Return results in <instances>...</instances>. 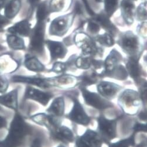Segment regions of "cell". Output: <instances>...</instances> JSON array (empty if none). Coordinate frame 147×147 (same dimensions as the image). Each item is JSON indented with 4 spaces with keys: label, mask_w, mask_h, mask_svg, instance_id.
<instances>
[{
    "label": "cell",
    "mask_w": 147,
    "mask_h": 147,
    "mask_svg": "<svg viewBox=\"0 0 147 147\" xmlns=\"http://www.w3.org/2000/svg\"><path fill=\"white\" fill-rule=\"evenodd\" d=\"M31 30V24L28 20L18 22L7 29V32L10 34L24 37L29 36Z\"/></svg>",
    "instance_id": "d6986e66"
},
{
    "label": "cell",
    "mask_w": 147,
    "mask_h": 147,
    "mask_svg": "<svg viewBox=\"0 0 147 147\" xmlns=\"http://www.w3.org/2000/svg\"><path fill=\"white\" fill-rule=\"evenodd\" d=\"M133 1H137V0H133Z\"/></svg>",
    "instance_id": "f907efd6"
},
{
    "label": "cell",
    "mask_w": 147,
    "mask_h": 147,
    "mask_svg": "<svg viewBox=\"0 0 147 147\" xmlns=\"http://www.w3.org/2000/svg\"><path fill=\"white\" fill-rule=\"evenodd\" d=\"M137 20L142 21L146 20V2L140 4L138 7L137 11L135 12V16Z\"/></svg>",
    "instance_id": "8d00e7d4"
},
{
    "label": "cell",
    "mask_w": 147,
    "mask_h": 147,
    "mask_svg": "<svg viewBox=\"0 0 147 147\" xmlns=\"http://www.w3.org/2000/svg\"><path fill=\"white\" fill-rule=\"evenodd\" d=\"M11 23L10 20H8L4 15L0 13V29H3L5 26Z\"/></svg>",
    "instance_id": "b9f144b4"
},
{
    "label": "cell",
    "mask_w": 147,
    "mask_h": 147,
    "mask_svg": "<svg viewBox=\"0 0 147 147\" xmlns=\"http://www.w3.org/2000/svg\"><path fill=\"white\" fill-rule=\"evenodd\" d=\"M87 30L91 34H97L100 30V26L93 20L89 21L87 25Z\"/></svg>",
    "instance_id": "f35d334b"
},
{
    "label": "cell",
    "mask_w": 147,
    "mask_h": 147,
    "mask_svg": "<svg viewBox=\"0 0 147 147\" xmlns=\"http://www.w3.org/2000/svg\"><path fill=\"white\" fill-rule=\"evenodd\" d=\"M95 40L101 46L106 47H110L114 45V40L113 36L108 33L96 36Z\"/></svg>",
    "instance_id": "1f68e13d"
},
{
    "label": "cell",
    "mask_w": 147,
    "mask_h": 147,
    "mask_svg": "<svg viewBox=\"0 0 147 147\" xmlns=\"http://www.w3.org/2000/svg\"><path fill=\"white\" fill-rule=\"evenodd\" d=\"M93 60L92 57L82 56L75 60V64L78 68L86 70L92 67Z\"/></svg>",
    "instance_id": "d6a6232c"
},
{
    "label": "cell",
    "mask_w": 147,
    "mask_h": 147,
    "mask_svg": "<svg viewBox=\"0 0 147 147\" xmlns=\"http://www.w3.org/2000/svg\"><path fill=\"white\" fill-rule=\"evenodd\" d=\"M100 76L98 74L93 70L87 71L84 72L83 74L78 77L79 83H80V86L86 87L87 86H90L93 85L98 82L99 78Z\"/></svg>",
    "instance_id": "83f0119b"
},
{
    "label": "cell",
    "mask_w": 147,
    "mask_h": 147,
    "mask_svg": "<svg viewBox=\"0 0 147 147\" xmlns=\"http://www.w3.org/2000/svg\"><path fill=\"white\" fill-rule=\"evenodd\" d=\"M21 8V0H10L4 8L5 17L9 20H12L19 13Z\"/></svg>",
    "instance_id": "484cf974"
},
{
    "label": "cell",
    "mask_w": 147,
    "mask_h": 147,
    "mask_svg": "<svg viewBox=\"0 0 147 147\" xmlns=\"http://www.w3.org/2000/svg\"><path fill=\"white\" fill-rule=\"evenodd\" d=\"M76 15V13L73 11L70 13L55 18L50 25V35L59 37L65 35L72 25Z\"/></svg>",
    "instance_id": "8992f818"
},
{
    "label": "cell",
    "mask_w": 147,
    "mask_h": 147,
    "mask_svg": "<svg viewBox=\"0 0 147 147\" xmlns=\"http://www.w3.org/2000/svg\"><path fill=\"white\" fill-rule=\"evenodd\" d=\"M39 1L40 0H28V2L30 3L32 9H34V8L36 7V5L38 4Z\"/></svg>",
    "instance_id": "bcb514c9"
},
{
    "label": "cell",
    "mask_w": 147,
    "mask_h": 147,
    "mask_svg": "<svg viewBox=\"0 0 147 147\" xmlns=\"http://www.w3.org/2000/svg\"><path fill=\"white\" fill-rule=\"evenodd\" d=\"M79 89L86 105L99 110L112 108L114 106L112 103L102 97L100 94L89 91L86 87L80 86Z\"/></svg>",
    "instance_id": "ba28073f"
},
{
    "label": "cell",
    "mask_w": 147,
    "mask_h": 147,
    "mask_svg": "<svg viewBox=\"0 0 147 147\" xmlns=\"http://www.w3.org/2000/svg\"><path fill=\"white\" fill-rule=\"evenodd\" d=\"M18 89H15L7 94L0 96V104L14 110L18 109Z\"/></svg>",
    "instance_id": "603a6c76"
},
{
    "label": "cell",
    "mask_w": 147,
    "mask_h": 147,
    "mask_svg": "<svg viewBox=\"0 0 147 147\" xmlns=\"http://www.w3.org/2000/svg\"><path fill=\"white\" fill-rule=\"evenodd\" d=\"M50 86H56L62 89H70L74 88L79 83L78 77L70 74H63L46 78Z\"/></svg>",
    "instance_id": "30bf717a"
},
{
    "label": "cell",
    "mask_w": 147,
    "mask_h": 147,
    "mask_svg": "<svg viewBox=\"0 0 147 147\" xmlns=\"http://www.w3.org/2000/svg\"><path fill=\"white\" fill-rule=\"evenodd\" d=\"M52 135L56 139L65 143H71L75 141L74 134L69 127L65 125H59Z\"/></svg>",
    "instance_id": "7402d4cb"
},
{
    "label": "cell",
    "mask_w": 147,
    "mask_h": 147,
    "mask_svg": "<svg viewBox=\"0 0 147 147\" xmlns=\"http://www.w3.org/2000/svg\"><path fill=\"white\" fill-rule=\"evenodd\" d=\"M125 69L131 78L136 84H141V76L142 74V68L138 63V60L129 57L126 62Z\"/></svg>",
    "instance_id": "ac0fdd59"
},
{
    "label": "cell",
    "mask_w": 147,
    "mask_h": 147,
    "mask_svg": "<svg viewBox=\"0 0 147 147\" xmlns=\"http://www.w3.org/2000/svg\"><path fill=\"white\" fill-rule=\"evenodd\" d=\"M50 13L48 5L46 2H42L38 5L37 10H36V20L37 21H45L47 17Z\"/></svg>",
    "instance_id": "836d02e7"
},
{
    "label": "cell",
    "mask_w": 147,
    "mask_h": 147,
    "mask_svg": "<svg viewBox=\"0 0 147 147\" xmlns=\"http://www.w3.org/2000/svg\"><path fill=\"white\" fill-rule=\"evenodd\" d=\"M117 43L129 57L138 60L142 52V45L138 37L131 31L120 34Z\"/></svg>",
    "instance_id": "3957f363"
},
{
    "label": "cell",
    "mask_w": 147,
    "mask_h": 147,
    "mask_svg": "<svg viewBox=\"0 0 147 147\" xmlns=\"http://www.w3.org/2000/svg\"><path fill=\"white\" fill-rule=\"evenodd\" d=\"M71 99L73 106L70 113L66 115V117L78 124L87 126L90 123L91 118L87 115L83 106L76 98H72Z\"/></svg>",
    "instance_id": "9c48e42d"
},
{
    "label": "cell",
    "mask_w": 147,
    "mask_h": 147,
    "mask_svg": "<svg viewBox=\"0 0 147 147\" xmlns=\"http://www.w3.org/2000/svg\"><path fill=\"white\" fill-rule=\"evenodd\" d=\"M122 87L117 84L109 81H101L97 85L99 94L106 99H112L116 97Z\"/></svg>",
    "instance_id": "4fadbf2b"
},
{
    "label": "cell",
    "mask_w": 147,
    "mask_h": 147,
    "mask_svg": "<svg viewBox=\"0 0 147 147\" xmlns=\"http://www.w3.org/2000/svg\"><path fill=\"white\" fill-rule=\"evenodd\" d=\"M122 60V55L116 49H113L110 52L104 63V71L101 75L107 76L112 72L117 67L120 65V63Z\"/></svg>",
    "instance_id": "5bb4252c"
},
{
    "label": "cell",
    "mask_w": 147,
    "mask_h": 147,
    "mask_svg": "<svg viewBox=\"0 0 147 147\" xmlns=\"http://www.w3.org/2000/svg\"><path fill=\"white\" fill-rule=\"evenodd\" d=\"M94 21H95L99 26H101L103 29L106 30L108 33L114 36L117 32V29L116 26L110 21L109 17L105 13L95 15L93 16Z\"/></svg>",
    "instance_id": "cb8c5ba5"
},
{
    "label": "cell",
    "mask_w": 147,
    "mask_h": 147,
    "mask_svg": "<svg viewBox=\"0 0 147 147\" xmlns=\"http://www.w3.org/2000/svg\"><path fill=\"white\" fill-rule=\"evenodd\" d=\"M31 119L35 123L46 127L52 134L61 125L58 118L54 117L45 113H39L31 116Z\"/></svg>",
    "instance_id": "8fae6325"
},
{
    "label": "cell",
    "mask_w": 147,
    "mask_h": 147,
    "mask_svg": "<svg viewBox=\"0 0 147 147\" xmlns=\"http://www.w3.org/2000/svg\"><path fill=\"white\" fill-rule=\"evenodd\" d=\"M69 66L67 62L62 63L60 61H56L53 64L52 68L50 71L56 74H61L65 72Z\"/></svg>",
    "instance_id": "74e56055"
},
{
    "label": "cell",
    "mask_w": 147,
    "mask_h": 147,
    "mask_svg": "<svg viewBox=\"0 0 147 147\" xmlns=\"http://www.w3.org/2000/svg\"><path fill=\"white\" fill-rule=\"evenodd\" d=\"M117 119L110 120L101 115L97 117V133L103 141L109 144L117 137Z\"/></svg>",
    "instance_id": "52a82bcc"
},
{
    "label": "cell",
    "mask_w": 147,
    "mask_h": 147,
    "mask_svg": "<svg viewBox=\"0 0 147 147\" xmlns=\"http://www.w3.org/2000/svg\"><path fill=\"white\" fill-rule=\"evenodd\" d=\"M53 97V95L51 93L35 89L30 86H28L26 88L24 95L25 99L35 100L44 106L48 104Z\"/></svg>",
    "instance_id": "7c38bea8"
},
{
    "label": "cell",
    "mask_w": 147,
    "mask_h": 147,
    "mask_svg": "<svg viewBox=\"0 0 147 147\" xmlns=\"http://www.w3.org/2000/svg\"><path fill=\"white\" fill-rule=\"evenodd\" d=\"M65 103L63 96L57 97L52 101L50 106L46 110V112L50 116L56 117L61 118L65 113Z\"/></svg>",
    "instance_id": "ffe728a7"
},
{
    "label": "cell",
    "mask_w": 147,
    "mask_h": 147,
    "mask_svg": "<svg viewBox=\"0 0 147 147\" xmlns=\"http://www.w3.org/2000/svg\"><path fill=\"white\" fill-rule=\"evenodd\" d=\"M45 21H37L33 29H32L30 36L29 49L33 53L42 54L44 52Z\"/></svg>",
    "instance_id": "5b68a950"
},
{
    "label": "cell",
    "mask_w": 147,
    "mask_h": 147,
    "mask_svg": "<svg viewBox=\"0 0 147 147\" xmlns=\"http://www.w3.org/2000/svg\"><path fill=\"white\" fill-rule=\"evenodd\" d=\"M57 147H66L65 145H62V144H60V145H59Z\"/></svg>",
    "instance_id": "681fc988"
},
{
    "label": "cell",
    "mask_w": 147,
    "mask_h": 147,
    "mask_svg": "<svg viewBox=\"0 0 147 147\" xmlns=\"http://www.w3.org/2000/svg\"><path fill=\"white\" fill-rule=\"evenodd\" d=\"M135 144V138L133 134L125 139L113 143H109L108 147H130L134 146Z\"/></svg>",
    "instance_id": "e575fe53"
},
{
    "label": "cell",
    "mask_w": 147,
    "mask_h": 147,
    "mask_svg": "<svg viewBox=\"0 0 147 147\" xmlns=\"http://www.w3.org/2000/svg\"><path fill=\"white\" fill-rule=\"evenodd\" d=\"M31 147H42V145H41L40 140H39L38 138L35 139L32 141Z\"/></svg>",
    "instance_id": "f6af8a7d"
},
{
    "label": "cell",
    "mask_w": 147,
    "mask_h": 147,
    "mask_svg": "<svg viewBox=\"0 0 147 147\" xmlns=\"http://www.w3.org/2000/svg\"><path fill=\"white\" fill-rule=\"evenodd\" d=\"M7 125V121L4 117L0 116V128L5 127Z\"/></svg>",
    "instance_id": "7dc6e473"
},
{
    "label": "cell",
    "mask_w": 147,
    "mask_h": 147,
    "mask_svg": "<svg viewBox=\"0 0 147 147\" xmlns=\"http://www.w3.org/2000/svg\"><path fill=\"white\" fill-rule=\"evenodd\" d=\"M8 0H0V11H1L8 3Z\"/></svg>",
    "instance_id": "c3c4849f"
},
{
    "label": "cell",
    "mask_w": 147,
    "mask_h": 147,
    "mask_svg": "<svg viewBox=\"0 0 147 147\" xmlns=\"http://www.w3.org/2000/svg\"><path fill=\"white\" fill-rule=\"evenodd\" d=\"M8 86L9 82L8 80L5 77L0 76V93H5L7 91Z\"/></svg>",
    "instance_id": "ab89813d"
},
{
    "label": "cell",
    "mask_w": 147,
    "mask_h": 147,
    "mask_svg": "<svg viewBox=\"0 0 147 147\" xmlns=\"http://www.w3.org/2000/svg\"><path fill=\"white\" fill-rule=\"evenodd\" d=\"M24 64L25 67L31 71L40 72H43L46 69L45 65L37 57L29 54L26 55Z\"/></svg>",
    "instance_id": "4316f807"
},
{
    "label": "cell",
    "mask_w": 147,
    "mask_h": 147,
    "mask_svg": "<svg viewBox=\"0 0 147 147\" xmlns=\"http://www.w3.org/2000/svg\"><path fill=\"white\" fill-rule=\"evenodd\" d=\"M134 133L138 132H146V124L141 123H136L133 127Z\"/></svg>",
    "instance_id": "60d3db41"
},
{
    "label": "cell",
    "mask_w": 147,
    "mask_h": 147,
    "mask_svg": "<svg viewBox=\"0 0 147 147\" xmlns=\"http://www.w3.org/2000/svg\"><path fill=\"white\" fill-rule=\"evenodd\" d=\"M45 43L50 51L51 61L65 57L67 50L63 43L52 40H46Z\"/></svg>",
    "instance_id": "9a60e30c"
},
{
    "label": "cell",
    "mask_w": 147,
    "mask_h": 147,
    "mask_svg": "<svg viewBox=\"0 0 147 147\" xmlns=\"http://www.w3.org/2000/svg\"><path fill=\"white\" fill-rule=\"evenodd\" d=\"M19 65V63L8 54L0 56V74L2 72H12Z\"/></svg>",
    "instance_id": "44dd1931"
},
{
    "label": "cell",
    "mask_w": 147,
    "mask_h": 147,
    "mask_svg": "<svg viewBox=\"0 0 147 147\" xmlns=\"http://www.w3.org/2000/svg\"><path fill=\"white\" fill-rule=\"evenodd\" d=\"M73 41L81 49L83 56L93 57L102 53L101 49L97 46L95 40L85 33H77Z\"/></svg>",
    "instance_id": "277c9868"
},
{
    "label": "cell",
    "mask_w": 147,
    "mask_h": 147,
    "mask_svg": "<svg viewBox=\"0 0 147 147\" xmlns=\"http://www.w3.org/2000/svg\"><path fill=\"white\" fill-rule=\"evenodd\" d=\"M72 0H50L48 8L50 13L67 11L70 7Z\"/></svg>",
    "instance_id": "f1b7e54d"
},
{
    "label": "cell",
    "mask_w": 147,
    "mask_h": 147,
    "mask_svg": "<svg viewBox=\"0 0 147 147\" xmlns=\"http://www.w3.org/2000/svg\"><path fill=\"white\" fill-rule=\"evenodd\" d=\"M123 20L128 25L133 24L135 18V6L133 0H122L120 4Z\"/></svg>",
    "instance_id": "2e32d148"
},
{
    "label": "cell",
    "mask_w": 147,
    "mask_h": 147,
    "mask_svg": "<svg viewBox=\"0 0 147 147\" xmlns=\"http://www.w3.org/2000/svg\"><path fill=\"white\" fill-rule=\"evenodd\" d=\"M117 102L124 113L134 116L139 113L142 100L138 92L131 89H126L119 95Z\"/></svg>",
    "instance_id": "7a4b0ae2"
},
{
    "label": "cell",
    "mask_w": 147,
    "mask_h": 147,
    "mask_svg": "<svg viewBox=\"0 0 147 147\" xmlns=\"http://www.w3.org/2000/svg\"><path fill=\"white\" fill-rule=\"evenodd\" d=\"M11 81L13 82L24 83L38 86L41 88L46 89L50 87L46 78L39 77H25L21 76H14L11 77Z\"/></svg>",
    "instance_id": "e0dca14e"
},
{
    "label": "cell",
    "mask_w": 147,
    "mask_h": 147,
    "mask_svg": "<svg viewBox=\"0 0 147 147\" xmlns=\"http://www.w3.org/2000/svg\"><path fill=\"white\" fill-rule=\"evenodd\" d=\"M128 76V74L125 67L120 64L112 72L108 74L106 77L112 78L117 80L124 81L127 78Z\"/></svg>",
    "instance_id": "4dcf8cb0"
},
{
    "label": "cell",
    "mask_w": 147,
    "mask_h": 147,
    "mask_svg": "<svg viewBox=\"0 0 147 147\" xmlns=\"http://www.w3.org/2000/svg\"><path fill=\"white\" fill-rule=\"evenodd\" d=\"M79 137L91 147H101L103 142L97 131L90 129L87 130Z\"/></svg>",
    "instance_id": "d4e9b609"
},
{
    "label": "cell",
    "mask_w": 147,
    "mask_h": 147,
    "mask_svg": "<svg viewBox=\"0 0 147 147\" xmlns=\"http://www.w3.org/2000/svg\"><path fill=\"white\" fill-rule=\"evenodd\" d=\"M7 43L9 47L14 50H22L25 49L24 40L20 36L9 34L7 36Z\"/></svg>",
    "instance_id": "f546056e"
},
{
    "label": "cell",
    "mask_w": 147,
    "mask_h": 147,
    "mask_svg": "<svg viewBox=\"0 0 147 147\" xmlns=\"http://www.w3.org/2000/svg\"><path fill=\"white\" fill-rule=\"evenodd\" d=\"M28 132V127L24 118L16 113L12 120L7 137L2 141L3 147H17Z\"/></svg>",
    "instance_id": "6da1fadb"
},
{
    "label": "cell",
    "mask_w": 147,
    "mask_h": 147,
    "mask_svg": "<svg viewBox=\"0 0 147 147\" xmlns=\"http://www.w3.org/2000/svg\"><path fill=\"white\" fill-rule=\"evenodd\" d=\"M146 25V22H143L140 26V28L138 29V32L139 34H140L141 35L144 36V34L146 36V26H145L144 28V26Z\"/></svg>",
    "instance_id": "ee69618b"
},
{
    "label": "cell",
    "mask_w": 147,
    "mask_h": 147,
    "mask_svg": "<svg viewBox=\"0 0 147 147\" xmlns=\"http://www.w3.org/2000/svg\"><path fill=\"white\" fill-rule=\"evenodd\" d=\"M118 0H104L105 13L108 17L112 16L116 11Z\"/></svg>",
    "instance_id": "d590c367"
},
{
    "label": "cell",
    "mask_w": 147,
    "mask_h": 147,
    "mask_svg": "<svg viewBox=\"0 0 147 147\" xmlns=\"http://www.w3.org/2000/svg\"><path fill=\"white\" fill-rule=\"evenodd\" d=\"M76 147H91L90 145L87 144L85 142H84L79 137H78L76 140Z\"/></svg>",
    "instance_id": "7bdbcfd3"
}]
</instances>
